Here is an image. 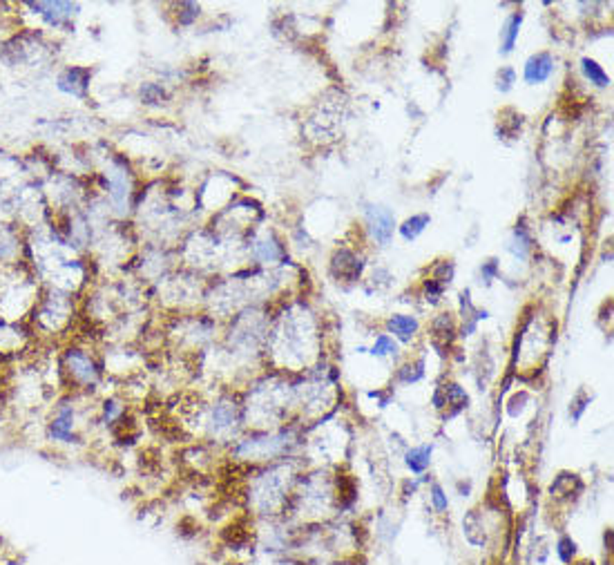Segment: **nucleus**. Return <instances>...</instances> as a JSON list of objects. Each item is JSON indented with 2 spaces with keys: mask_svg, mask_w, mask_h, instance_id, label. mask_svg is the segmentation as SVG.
<instances>
[{
  "mask_svg": "<svg viewBox=\"0 0 614 565\" xmlns=\"http://www.w3.org/2000/svg\"><path fill=\"white\" fill-rule=\"evenodd\" d=\"M56 362L63 380V393L92 396L105 378V367L101 358L83 342L67 340L56 353Z\"/></svg>",
  "mask_w": 614,
  "mask_h": 565,
  "instance_id": "nucleus-1",
  "label": "nucleus"
},
{
  "mask_svg": "<svg viewBox=\"0 0 614 565\" xmlns=\"http://www.w3.org/2000/svg\"><path fill=\"white\" fill-rule=\"evenodd\" d=\"M83 393H60V396L49 404L47 418L43 422L45 440L54 447H79L86 440L83 424H86V404H81Z\"/></svg>",
  "mask_w": 614,
  "mask_h": 565,
  "instance_id": "nucleus-2",
  "label": "nucleus"
},
{
  "mask_svg": "<svg viewBox=\"0 0 614 565\" xmlns=\"http://www.w3.org/2000/svg\"><path fill=\"white\" fill-rule=\"evenodd\" d=\"M27 9H31V14L38 16L45 23L47 29L54 31H72L74 29V18L79 16V5L76 3H60V0H38V3H25Z\"/></svg>",
  "mask_w": 614,
  "mask_h": 565,
  "instance_id": "nucleus-3",
  "label": "nucleus"
},
{
  "mask_svg": "<svg viewBox=\"0 0 614 565\" xmlns=\"http://www.w3.org/2000/svg\"><path fill=\"white\" fill-rule=\"evenodd\" d=\"M241 422L239 407L228 398H219L213 402V407L208 411V429L215 438H224V436H232Z\"/></svg>",
  "mask_w": 614,
  "mask_h": 565,
  "instance_id": "nucleus-4",
  "label": "nucleus"
},
{
  "mask_svg": "<svg viewBox=\"0 0 614 565\" xmlns=\"http://www.w3.org/2000/svg\"><path fill=\"white\" fill-rule=\"evenodd\" d=\"M92 81V70L83 65H67L56 74V90L74 99H86Z\"/></svg>",
  "mask_w": 614,
  "mask_h": 565,
  "instance_id": "nucleus-5",
  "label": "nucleus"
},
{
  "mask_svg": "<svg viewBox=\"0 0 614 565\" xmlns=\"http://www.w3.org/2000/svg\"><path fill=\"white\" fill-rule=\"evenodd\" d=\"M369 223H371V232L373 237L380 241V244H389V239L394 237V215H391V210L378 206V208H371L369 210Z\"/></svg>",
  "mask_w": 614,
  "mask_h": 565,
  "instance_id": "nucleus-6",
  "label": "nucleus"
},
{
  "mask_svg": "<svg viewBox=\"0 0 614 565\" xmlns=\"http://www.w3.org/2000/svg\"><path fill=\"white\" fill-rule=\"evenodd\" d=\"M554 70V61L549 54H536L525 63V81L527 83H543L549 79V74Z\"/></svg>",
  "mask_w": 614,
  "mask_h": 565,
  "instance_id": "nucleus-7",
  "label": "nucleus"
},
{
  "mask_svg": "<svg viewBox=\"0 0 614 565\" xmlns=\"http://www.w3.org/2000/svg\"><path fill=\"white\" fill-rule=\"evenodd\" d=\"M387 328L391 333H394L398 340H402V342H411L414 340V335L418 333V319L414 315H391L389 322H387Z\"/></svg>",
  "mask_w": 614,
  "mask_h": 565,
  "instance_id": "nucleus-8",
  "label": "nucleus"
},
{
  "mask_svg": "<svg viewBox=\"0 0 614 565\" xmlns=\"http://www.w3.org/2000/svg\"><path fill=\"white\" fill-rule=\"evenodd\" d=\"M429 463H431V447L429 445L414 447V449H409L405 454V465L411 474H425Z\"/></svg>",
  "mask_w": 614,
  "mask_h": 565,
  "instance_id": "nucleus-9",
  "label": "nucleus"
},
{
  "mask_svg": "<svg viewBox=\"0 0 614 565\" xmlns=\"http://www.w3.org/2000/svg\"><path fill=\"white\" fill-rule=\"evenodd\" d=\"M554 552H556V559L560 561V565H574V561H576V552H579L576 541L572 539V536H567V534H563V536H560V539L556 541Z\"/></svg>",
  "mask_w": 614,
  "mask_h": 565,
  "instance_id": "nucleus-10",
  "label": "nucleus"
},
{
  "mask_svg": "<svg viewBox=\"0 0 614 565\" xmlns=\"http://www.w3.org/2000/svg\"><path fill=\"white\" fill-rule=\"evenodd\" d=\"M581 65H583V74L590 79V83L599 85V88H608V85H610V77L603 72V67L599 65L597 61L583 58V61H581Z\"/></svg>",
  "mask_w": 614,
  "mask_h": 565,
  "instance_id": "nucleus-11",
  "label": "nucleus"
},
{
  "mask_svg": "<svg viewBox=\"0 0 614 565\" xmlns=\"http://www.w3.org/2000/svg\"><path fill=\"white\" fill-rule=\"evenodd\" d=\"M521 20H523L521 14H514L512 18H507L505 29H503V54H510V51H512L514 42L518 38V27H521Z\"/></svg>",
  "mask_w": 614,
  "mask_h": 565,
  "instance_id": "nucleus-12",
  "label": "nucleus"
},
{
  "mask_svg": "<svg viewBox=\"0 0 614 565\" xmlns=\"http://www.w3.org/2000/svg\"><path fill=\"white\" fill-rule=\"evenodd\" d=\"M427 223H429V217H427V215H418V217H411V219H407V221L400 226L402 237H405L407 241L416 239L418 234L427 228Z\"/></svg>",
  "mask_w": 614,
  "mask_h": 565,
  "instance_id": "nucleus-13",
  "label": "nucleus"
},
{
  "mask_svg": "<svg viewBox=\"0 0 614 565\" xmlns=\"http://www.w3.org/2000/svg\"><path fill=\"white\" fill-rule=\"evenodd\" d=\"M429 498H431V507H433V511H436V514H444V511L449 509V498H447V494H444V489H442L438 483H433V485H431V489H429Z\"/></svg>",
  "mask_w": 614,
  "mask_h": 565,
  "instance_id": "nucleus-14",
  "label": "nucleus"
},
{
  "mask_svg": "<svg viewBox=\"0 0 614 565\" xmlns=\"http://www.w3.org/2000/svg\"><path fill=\"white\" fill-rule=\"evenodd\" d=\"M371 353H373L375 358L396 356V353H398V344H396L389 335H378V337H375V344H373V349H371Z\"/></svg>",
  "mask_w": 614,
  "mask_h": 565,
  "instance_id": "nucleus-15",
  "label": "nucleus"
},
{
  "mask_svg": "<svg viewBox=\"0 0 614 565\" xmlns=\"http://www.w3.org/2000/svg\"><path fill=\"white\" fill-rule=\"evenodd\" d=\"M179 23L181 25H193L195 20L199 18V5H193V3H181L179 5Z\"/></svg>",
  "mask_w": 614,
  "mask_h": 565,
  "instance_id": "nucleus-16",
  "label": "nucleus"
},
{
  "mask_svg": "<svg viewBox=\"0 0 614 565\" xmlns=\"http://www.w3.org/2000/svg\"><path fill=\"white\" fill-rule=\"evenodd\" d=\"M141 97L147 101V103H154V101H161L165 97V92L161 90V85L156 83H147L141 88Z\"/></svg>",
  "mask_w": 614,
  "mask_h": 565,
  "instance_id": "nucleus-17",
  "label": "nucleus"
},
{
  "mask_svg": "<svg viewBox=\"0 0 614 565\" xmlns=\"http://www.w3.org/2000/svg\"><path fill=\"white\" fill-rule=\"evenodd\" d=\"M422 378V365H416V367H402L400 369V382H405V385H411V382H418Z\"/></svg>",
  "mask_w": 614,
  "mask_h": 565,
  "instance_id": "nucleus-18",
  "label": "nucleus"
},
{
  "mask_svg": "<svg viewBox=\"0 0 614 565\" xmlns=\"http://www.w3.org/2000/svg\"><path fill=\"white\" fill-rule=\"evenodd\" d=\"M3 552H5V548H0V554H3Z\"/></svg>",
  "mask_w": 614,
  "mask_h": 565,
  "instance_id": "nucleus-19",
  "label": "nucleus"
}]
</instances>
